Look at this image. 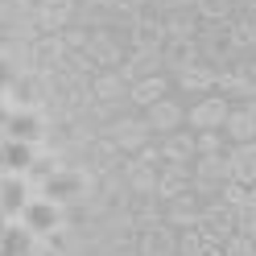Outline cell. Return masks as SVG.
<instances>
[{"mask_svg":"<svg viewBox=\"0 0 256 256\" xmlns=\"http://www.w3.org/2000/svg\"><path fill=\"white\" fill-rule=\"evenodd\" d=\"M42 194L62 202L66 211H70V206H83L91 198H100V174H95L91 166H58L50 178H46Z\"/></svg>","mask_w":256,"mask_h":256,"instance_id":"cell-1","label":"cell"},{"mask_svg":"<svg viewBox=\"0 0 256 256\" xmlns=\"http://www.w3.org/2000/svg\"><path fill=\"white\" fill-rule=\"evenodd\" d=\"M100 136H112V140H116V145H120L128 157H136L145 145H153V128H149V120H145V112H136V108L120 112V116L112 120Z\"/></svg>","mask_w":256,"mask_h":256,"instance_id":"cell-2","label":"cell"},{"mask_svg":"<svg viewBox=\"0 0 256 256\" xmlns=\"http://www.w3.org/2000/svg\"><path fill=\"white\" fill-rule=\"evenodd\" d=\"M198 50H202V58L211 62V66H228L236 58H248L240 50V42H236L232 21H206L202 34H198Z\"/></svg>","mask_w":256,"mask_h":256,"instance_id":"cell-3","label":"cell"},{"mask_svg":"<svg viewBox=\"0 0 256 256\" xmlns=\"http://www.w3.org/2000/svg\"><path fill=\"white\" fill-rule=\"evenodd\" d=\"M50 116L46 108H21V112H8L4 116V136L8 140H25V145H38L46 149L50 145Z\"/></svg>","mask_w":256,"mask_h":256,"instance_id":"cell-4","label":"cell"},{"mask_svg":"<svg viewBox=\"0 0 256 256\" xmlns=\"http://www.w3.org/2000/svg\"><path fill=\"white\" fill-rule=\"evenodd\" d=\"M228 182H232V149L194 157V194L198 198H219V190Z\"/></svg>","mask_w":256,"mask_h":256,"instance_id":"cell-5","label":"cell"},{"mask_svg":"<svg viewBox=\"0 0 256 256\" xmlns=\"http://www.w3.org/2000/svg\"><path fill=\"white\" fill-rule=\"evenodd\" d=\"M215 91L228 95V100H236V104L256 100V58L248 54V58H236V62H228V66H219V87Z\"/></svg>","mask_w":256,"mask_h":256,"instance_id":"cell-6","label":"cell"},{"mask_svg":"<svg viewBox=\"0 0 256 256\" xmlns=\"http://www.w3.org/2000/svg\"><path fill=\"white\" fill-rule=\"evenodd\" d=\"M198 232L206 244H228L236 236V206L223 202V198H202V223Z\"/></svg>","mask_w":256,"mask_h":256,"instance_id":"cell-7","label":"cell"},{"mask_svg":"<svg viewBox=\"0 0 256 256\" xmlns=\"http://www.w3.org/2000/svg\"><path fill=\"white\" fill-rule=\"evenodd\" d=\"M232 116V100L228 95H202L186 108V128H194V132H206V128H223Z\"/></svg>","mask_w":256,"mask_h":256,"instance_id":"cell-8","label":"cell"},{"mask_svg":"<svg viewBox=\"0 0 256 256\" xmlns=\"http://www.w3.org/2000/svg\"><path fill=\"white\" fill-rule=\"evenodd\" d=\"M29 198H34V186L25 182V174H0V219L4 223L21 219Z\"/></svg>","mask_w":256,"mask_h":256,"instance_id":"cell-9","label":"cell"},{"mask_svg":"<svg viewBox=\"0 0 256 256\" xmlns=\"http://www.w3.org/2000/svg\"><path fill=\"white\" fill-rule=\"evenodd\" d=\"M21 219H25L38 236H54L62 223H66V206H62V202H54V198H46V194H34Z\"/></svg>","mask_w":256,"mask_h":256,"instance_id":"cell-10","label":"cell"},{"mask_svg":"<svg viewBox=\"0 0 256 256\" xmlns=\"http://www.w3.org/2000/svg\"><path fill=\"white\" fill-rule=\"evenodd\" d=\"M157 149H162V166H194L198 136H194V128H178V132L157 136Z\"/></svg>","mask_w":256,"mask_h":256,"instance_id":"cell-11","label":"cell"},{"mask_svg":"<svg viewBox=\"0 0 256 256\" xmlns=\"http://www.w3.org/2000/svg\"><path fill=\"white\" fill-rule=\"evenodd\" d=\"M42 240L46 236H38L25 219H12L0 228V256H34L42 248Z\"/></svg>","mask_w":256,"mask_h":256,"instance_id":"cell-12","label":"cell"},{"mask_svg":"<svg viewBox=\"0 0 256 256\" xmlns=\"http://www.w3.org/2000/svg\"><path fill=\"white\" fill-rule=\"evenodd\" d=\"M178 228H170V223H153V228H140L136 236V252L140 256H178Z\"/></svg>","mask_w":256,"mask_h":256,"instance_id":"cell-13","label":"cell"},{"mask_svg":"<svg viewBox=\"0 0 256 256\" xmlns=\"http://www.w3.org/2000/svg\"><path fill=\"white\" fill-rule=\"evenodd\" d=\"M78 21V0H38V25L42 34H62Z\"/></svg>","mask_w":256,"mask_h":256,"instance_id":"cell-14","label":"cell"},{"mask_svg":"<svg viewBox=\"0 0 256 256\" xmlns=\"http://www.w3.org/2000/svg\"><path fill=\"white\" fill-rule=\"evenodd\" d=\"M145 120H149V128H153V136H166V132L186 128V108L174 100V95H166V100H157L153 108H145Z\"/></svg>","mask_w":256,"mask_h":256,"instance_id":"cell-15","label":"cell"},{"mask_svg":"<svg viewBox=\"0 0 256 256\" xmlns=\"http://www.w3.org/2000/svg\"><path fill=\"white\" fill-rule=\"evenodd\" d=\"M162 62H166V74H182V70H190L194 62H202L198 38H170V42L162 46Z\"/></svg>","mask_w":256,"mask_h":256,"instance_id":"cell-16","label":"cell"},{"mask_svg":"<svg viewBox=\"0 0 256 256\" xmlns=\"http://www.w3.org/2000/svg\"><path fill=\"white\" fill-rule=\"evenodd\" d=\"M0 62H4V78H21L34 66V46L21 42V38H0Z\"/></svg>","mask_w":256,"mask_h":256,"instance_id":"cell-17","label":"cell"},{"mask_svg":"<svg viewBox=\"0 0 256 256\" xmlns=\"http://www.w3.org/2000/svg\"><path fill=\"white\" fill-rule=\"evenodd\" d=\"M120 74H124V83L132 87V83H140V78L166 74V62H162L157 50H128V58L120 62Z\"/></svg>","mask_w":256,"mask_h":256,"instance_id":"cell-18","label":"cell"},{"mask_svg":"<svg viewBox=\"0 0 256 256\" xmlns=\"http://www.w3.org/2000/svg\"><path fill=\"white\" fill-rule=\"evenodd\" d=\"M124 162H128V153H124L112 136H100V140H95V145L87 149V166L100 174V178H108V174H120V170H124Z\"/></svg>","mask_w":256,"mask_h":256,"instance_id":"cell-19","label":"cell"},{"mask_svg":"<svg viewBox=\"0 0 256 256\" xmlns=\"http://www.w3.org/2000/svg\"><path fill=\"white\" fill-rule=\"evenodd\" d=\"M38 157H42L38 145H25V140H8L4 136V145H0V174H29L38 166Z\"/></svg>","mask_w":256,"mask_h":256,"instance_id":"cell-20","label":"cell"},{"mask_svg":"<svg viewBox=\"0 0 256 256\" xmlns=\"http://www.w3.org/2000/svg\"><path fill=\"white\" fill-rule=\"evenodd\" d=\"M174 78H178V87L186 91V95H198V100H202V95H215V87H219V66H211V62H194V66H190V70H182V74H174Z\"/></svg>","mask_w":256,"mask_h":256,"instance_id":"cell-21","label":"cell"},{"mask_svg":"<svg viewBox=\"0 0 256 256\" xmlns=\"http://www.w3.org/2000/svg\"><path fill=\"white\" fill-rule=\"evenodd\" d=\"M124 182H128V190H132L136 198H149V194H157L162 170L149 166V162H140V157H128V162H124Z\"/></svg>","mask_w":256,"mask_h":256,"instance_id":"cell-22","label":"cell"},{"mask_svg":"<svg viewBox=\"0 0 256 256\" xmlns=\"http://www.w3.org/2000/svg\"><path fill=\"white\" fill-rule=\"evenodd\" d=\"M223 132H228L232 145H248V140H256V100L232 104V116H228V124H223Z\"/></svg>","mask_w":256,"mask_h":256,"instance_id":"cell-23","label":"cell"},{"mask_svg":"<svg viewBox=\"0 0 256 256\" xmlns=\"http://www.w3.org/2000/svg\"><path fill=\"white\" fill-rule=\"evenodd\" d=\"M66 42H62V34H42L34 42V66L46 70V74H58L62 70V62H66Z\"/></svg>","mask_w":256,"mask_h":256,"instance_id":"cell-24","label":"cell"},{"mask_svg":"<svg viewBox=\"0 0 256 256\" xmlns=\"http://www.w3.org/2000/svg\"><path fill=\"white\" fill-rule=\"evenodd\" d=\"M166 223H170V228H178V232L198 228V223H202V198L194 194V190H190V194L166 202Z\"/></svg>","mask_w":256,"mask_h":256,"instance_id":"cell-25","label":"cell"},{"mask_svg":"<svg viewBox=\"0 0 256 256\" xmlns=\"http://www.w3.org/2000/svg\"><path fill=\"white\" fill-rule=\"evenodd\" d=\"M170 42V29H166V17H153V21H136L128 29V46L132 50H157L162 54V46Z\"/></svg>","mask_w":256,"mask_h":256,"instance_id":"cell-26","label":"cell"},{"mask_svg":"<svg viewBox=\"0 0 256 256\" xmlns=\"http://www.w3.org/2000/svg\"><path fill=\"white\" fill-rule=\"evenodd\" d=\"M194 190V166H162V182H157V194L166 202L182 198Z\"/></svg>","mask_w":256,"mask_h":256,"instance_id":"cell-27","label":"cell"},{"mask_svg":"<svg viewBox=\"0 0 256 256\" xmlns=\"http://www.w3.org/2000/svg\"><path fill=\"white\" fill-rule=\"evenodd\" d=\"M91 87H95V100H100V104L132 108V104H128V83H124V74H120V70H100V74L91 78Z\"/></svg>","mask_w":256,"mask_h":256,"instance_id":"cell-28","label":"cell"},{"mask_svg":"<svg viewBox=\"0 0 256 256\" xmlns=\"http://www.w3.org/2000/svg\"><path fill=\"white\" fill-rule=\"evenodd\" d=\"M166 95H170V74H153V78H140V83L128 87V104H132L136 112H145L157 100H166Z\"/></svg>","mask_w":256,"mask_h":256,"instance_id":"cell-29","label":"cell"},{"mask_svg":"<svg viewBox=\"0 0 256 256\" xmlns=\"http://www.w3.org/2000/svg\"><path fill=\"white\" fill-rule=\"evenodd\" d=\"M232 178L252 186L256 182V140H248V145H232Z\"/></svg>","mask_w":256,"mask_h":256,"instance_id":"cell-30","label":"cell"},{"mask_svg":"<svg viewBox=\"0 0 256 256\" xmlns=\"http://www.w3.org/2000/svg\"><path fill=\"white\" fill-rule=\"evenodd\" d=\"M166 29H170V38H198L202 34V17H198V8L166 12Z\"/></svg>","mask_w":256,"mask_h":256,"instance_id":"cell-31","label":"cell"},{"mask_svg":"<svg viewBox=\"0 0 256 256\" xmlns=\"http://www.w3.org/2000/svg\"><path fill=\"white\" fill-rule=\"evenodd\" d=\"M62 70H70V74H78V78H95L104 66L91 58V50H70L66 62H62Z\"/></svg>","mask_w":256,"mask_h":256,"instance_id":"cell-32","label":"cell"},{"mask_svg":"<svg viewBox=\"0 0 256 256\" xmlns=\"http://www.w3.org/2000/svg\"><path fill=\"white\" fill-rule=\"evenodd\" d=\"M194 8H198L202 25L206 21H232L236 17V0H194Z\"/></svg>","mask_w":256,"mask_h":256,"instance_id":"cell-33","label":"cell"},{"mask_svg":"<svg viewBox=\"0 0 256 256\" xmlns=\"http://www.w3.org/2000/svg\"><path fill=\"white\" fill-rule=\"evenodd\" d=\"M198 136V157H206V153H228V132L223 128H206V132H194Z\"/></svg>","mask_w":256,"mask_h":256,"instance_id":"cell-34","label":"cell"},{"mask_svg":"<svg viewBox=\"0 0 256 256\" xmlns=\"http://www.w3.org/2000/svg\"><path fill=\"white\" fill-rule=\"evenodd\" d=\"M219 198H223V202H232L236 211H240V206H248V202H252V186H244V182H236V178H232L228 186L219 190Z\"/></svg>","mask_w":256,"mask_h":256,"instance_id":"cell-35","label":"cell"},{"mask_svg":"<svg viewBox=\"0 0 256 256\" xmlns=\"http://www.w3.org/2000/svg\"><path fill=\"white\" fill-rule=\"evenodd\" d=\"M202 248H206V240H202L198 228H186V232L178 236V256H198Z\"/></svg>","mask_w":256,"mask_h":256,"instance_id":"cell-36","label":"cell"},{"mask_svg":"<svg viewBox=\"0 0 256 256\" xmlns=\"http://www.w3.org/2000/svg\"><path fill=\"white\" fill-rule=\"evenodd\" d=\"M236 232H240V236H248L252 244H256V206H252V202L236 211Z\"/></svg>","mask_w":256,"mask_h":256,"instance_id":"cell-37","label":"cell"},{"mask_svg":"<svg viewBox=\"0 0 256 256\" xmlns=\"http://www.w3.org/2000/svg\"><path fill=\"white\" fill-rule=\"evenodd\" d=\"M62 42H66V50H87L91 46V29L87 25H70V29H62Z\"/></svg>","mask_w":256,"mask_h":256,"instance_id":"cell-38","label":"cell"},{"mask_svg":"<svg viewBox=\"0 0 256 256\" xmlns=\"http://www.w3.org/2000/svg\"><path fill=\"white\" fill-rule=\"evenodd\" d=\"M140 4H149V0H112V8H116V25H124V29H128Z\"/></svg>","mask_w":256,"mask_h":256,"instance_id":"cell-39","label":"cell"},{"mask_svg":"<svg viewBox=\"0 0 256 256\" xmlns=\"http://www.w3.org/2000/svg\"><path fill=\"white\" fill-rule=\"evenodd\" d=\"M223 256H256V244H252L248 236H240V232H236L228 244H223Z\"/></svg>","mask_w":256,"mask_h":256,"instance_id":"cell-40","label":"cell"},{"mask_svg":"<svg viewBox=\"0 0 256 256\" xmlns=\"http://www.w3.org/2000/svg\"><path fill=\"white\" fill-rule=\"evenodd\" d=\"M153 4H157V12L166 17V12H178V8H194V0H153Z\"/></svg>","mask_w":256,"mask_h":256,"instance_id":"cell-41","label":"cell"},{"mask_svg":"<svg viewBox=\"0 0 256 256\" xmlns=\"http://www.w3.org/2000/svg\"><path fill=\"white\" fill-rule=\"evenodd\" d=\"M74 256H108V244H104V240H87Z\"/></svg>","mask_w":256,"mask_h":256,"instance_id":"cell-42","label":"cell"},{"mask_svg":"<svg viewBox=\"0 0 256 256\" xmlns=\"http://www.w3.org/2000/svg\"><path fill=\"white\" fill-rule=\"evenodd\" d=\"M236 12H256V0H236Z\"/></svg>","mask_w":256,"mask_h":256,"instance_id":"cell-43","label":"cell"},{"mask_svg":"<svg viewBox=\"0 0 256 256\" xmlns=\"http://www.w3.org/2000/svg\"><path fill=\"white\" fill-rule=\"evenodd\" d=\"M198 256H223V244H206V248H202Z\"/></svg>","mask_w":256,"mask_h":256,"instance_id":"cell-44","label":"cell"},{"mask_svg":"<svg viewBox=\"0 0 256 256\" xmlns=\"http://www.w3.org/2000/svg\"><path fill=\"white\" fill-rule=\"evenodd\" d=\"M34 256H62V252H54V248H50V244H46V240H42V248H38Z\"/></svg>","mask_w":256,"mask_h":256,"instance_id":"cell-45","label":"cell"},{"mask_svg":"<svg viewBox=\"0 0 256 256\" xmlns=\"http://www.w3.org/2000/svg\"><path fill=\"white\" fill-rule=\"evenodd\" d=\"M252 206H256V182H252Z\"/></svg>","mask_w":256,"mask_h":256,"instance_id":"cell-46","label":"cell"},{"mask_svg":"<svg viewBox=\"0 0 256 256\" xmlns=\"http://www.w3.org/2000/svg\"><path fill=\"white\" fill-rule=\"evenodd\" d=\"M252 58H256V38H252Z\"/></svg>","mask_w":256,"mask_h":256,"instance_id":"cell-47","label":"cell"}]
</instances>
